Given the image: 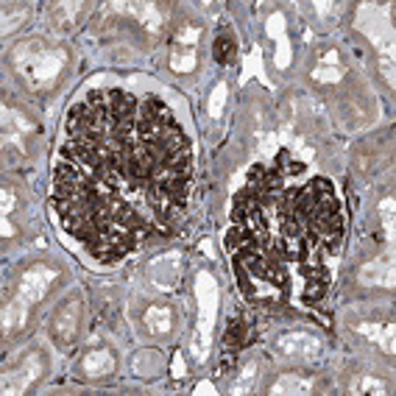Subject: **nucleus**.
I'll use <instances>...</instances> for the list:
<instances>
[{"label": "nucleus", "instance_id": "nucleus-5", "mask_svg": "<svg viewBox=\"0 0 396 396\" xmlns=\"http://www.w3.org/2000/svg\"><path fill=\"white\" fill-rule=\"evenodd\" d=\"M42 377V360L36 355H28L17 371H9L3 377V394L11 396V394H26L31 388V382H36Z\"/></svg>", "mask_w": 396, "mask_h": 396}, {"label": "nucleus", "instance_id": "nucleus-1", "mask_svg": "<svg viewBox=\"0 0 396 396\" xmlns=\"http://www.w3.org/2000/svg\"><path fill=\"white\" fill-rule=\"evenodd\" d=\"M14 59H17V70L26 75V81L31 87L45 90L59 78L67 62V53L62 48H42L39 42H28V45L17 48Z\"/></svg>", "mask_w": 396, "mask_h": 396}, {"label": "nucleus", "instance_id": "nucleus-4", "mask_svg": "<svg viewBox=\"0 0 396 396\" xmlns=\"http://www.w3.org/2000/svg\"><path fill=\"white\" fill-rule=\"evenodd\" d=\"M56 271L53 268H45V265H33L28 268L26 273H23V279H20V288H17V296L23 298V301H28V304H36V301H42L45 293H48V288L56 282Z\"/></svg>", "mask_w": 396, "mask_h": 396}, {"label": "nucleus", "instance_id": "nucleus-24", "mask_svg": "<svg viewBox=\"0 0 396 396\" xmlns=\"http://www.w3.org/2000/svg\"><path fill=\"white\" fill-rule=\"evenodd\" d=\"M377 209H380V215H382V226H385L388 240H394V198H385Z\"/></svg>", "mask_w": 396, "mask_h": 396}, {"label": "nucleus", "instance_id": "nucleus-29", "mask_svg": "<svg viewBox=\"0 0 396 396\" xmlns=\"http://www.w3.org/2000/svg\"><path fill=\"white\" fill-rule=\"evenodd\" d=\"M198 36H201V28H182V31L176 33V42L193 48V45L198 42Z\"/></svg>", "mask_w": 396, "mask_h": 396}, {"label": "nucleus", "instance_id": "nucleus-9", "mask_svg": "<svg viewBox=\"0 0 396 396\" xmlns=\"http://www.w3.org/2000/svg\"><path fill=\"white\" fill-rule=\"evenodd\" d=\"M106 103H109V120L112 123H120V120H129V118H137V98L126 90H112L106 95Z\"/></svg>", "mask_w": 396, "mask_h": 396}, {"label": "nucleus", "instance_id": "nucleus-23", "mask_svg": "<svg viewBox=\"0 0 396 396\" xmlns=\"http://www.w3.org/2000/svg\"><path fill=\"white\" fill-rule=\"evenodd\" d=\"M140 20L145 23V28L148 31H160L162 28V17H160V11H157V6H151V3H142V9H140Z\"/></svg>", "mask_w": 396, "mask_h": 396}, {"label": "nucleus", "instance_id": "nucleus-25", "mask_svg": "<svg viewBox=\"0 0 396 396\" xmlns=\"http://www.w3.org/2000/svg\"><path fill=\"white\" fill-rule=\"evenodd\" d=\"M327 291V279H318V276H310L307 285H304V298L307 301H318Z\"/></svg>", "mask_w": 396, "mask_h": 396}, {"label": "nucleus", "instance_id": "nucleus-15", "mask_svg": "<svg viewBox=\"0 0 396 396\" xmlns=\"http://www.w3.org/2000/svg\"><path fill=\"white\" fill-rule=\"evenodd\" d=\"M313 391V380L310 377H298V374H285V377H279V382L271 388V394H293V396H301V394H310Z\"/></svg>", "mask_w": 396, "mask_h": 396}, {"label": "nucleus", "instance_id": "nucleus-31", "mask_svg": "<svg viewBox=\"0 0 396 396\" xmlns=\"http://www.w3.org/2000/svg\"><path fill=\"white\" fill-rule=\"evenodd\" d=\"M170 371H173V377L176 380H182L184 374H187V365H184V360H182V355L176 352V358H173V363H170Z\"/></svg>", "mask_w": 396, "mask_h": 396}, {"label": "nucleus", "instance_id": "nucleus-2", "mask_svg": "<svg viewBox=\"0 0 396 396\" xmlns=\"http://www.w3.org/2000/svg\"><path fill=\"white\" fill-rule=\"evenodd\" d=\"M196 298H198V327L193 338V352L204 363L212 346V327H215V310H218V282L212 273L201 271L196 276Z\"/></svg>", "mask_w": 396, "mask_h": 396}, {"label": "nucleus", "instance_id": "nucleus-18", "mask_svg": "<svg viewBox=\"0 0 396 396\" xmlns=\"http://www.w3.org/2000/svg\"><path fill=\"white\" fill-rule=\"evenodd\" d=\"M234 51H237V45H234V36H231V33H218V36H215V42H212V56H215L218 65H229L231 59H234Z\"/></svg>", "mask_w": 396, "mask_h": 396}, {"label": "nucleus", "instance_id": "nucleus-8", "mask_svg": "<svg viewBox=\"0 0 396 396\" xmlns=\"http://www.w3.org/2000/svg\"><path fill=\"white\" fill-rule=\"evenodd\" d=\"M78 318H81V301L78 298H73V301H67L65 307H59V313H56V318H53V335H56V340H73L75 338V332H78Z\"/></svg>", "mask_w": 396, "mask_h": 396}, {"label": "nucleus", "instance_id": "nucleus-28", "mask_svg": "<svg viewBox=\"0 0 396 396\" xmlns=\"http://www.w3.org/2000/svg\"><path fill=\"white\" fill-rule=\"evenodd\" d=\"M291 62V42H288V33L282 39H276V65L279 67H288Z\"/></svg>", "mask_w": 396, "mask_h": 396}, {"label": "nucleus", "instance_id": "nucleus-7", "mask_svg": "<svg viewBox=\"0 0 396 396\" xmlns=\"http://www.w3.org/2000/svg\"><path fill=\"white\" fill-rule=\"evenodd\" d=\"M282 355H301V358H318L321 355V340L310 332H288L276 340Z\"/></svg>", "mask_w": 396, "mask_h": 396}, {"label": "nucleus", "instance_id": "nucleus-3", "mask_svg": "<svg viewBox=\"0 0 396 396\" xmlns=\"http://www.w3.org/2000/svg\"><path fill=\"white\" fill-rule=\"evenodd\" d=\"M358 28L374 42L377 51L385 53V59L380 62V67H382L385 78L394 84V59H391L394 56V28H391V20H382L374 6H363L360 14H358Z\"/></svg>", "mask_w": 396, "mask_h": 396}, {"label": "nucleus", "instance_id": "nucleus-26", "mask_svg": "<svg viewBox=\"0 0 396 396\" xmlns=\"http://www.w3.org/2000/svg\"><path fill=\"white\" fill-rule=\"evenodd\" d=\"M313 81H324V84H335V81H340V67L318 65L316 70H313Z\"/></svg>", "mask_w": 396, "mask_h": 396}, {"label": "nucleus", "instance_id": "nucleus-32", "mask_svg": "<svg viewBox=\"0 0 396 396\" xmlns=\"http://www.w3.org/2000/svg\"><path fill=\"white\" fill-rule=\"evenodd\" d=\"M11 207H14V193L6 187L3 190V212H11Z\"/></svg>", "mask_w": 396, "mask_h": 396}, {"label": "nucleus", "instance_id": "nucleus-16", "mask_svg": "<svg viewBox=\"0 0 396 396\" xmlns=\"http://www.w3.org/2000/svg\"><path fill=\"white\" fill-rule=\"evenodd\" d=\"M28 301H23V298L17 296L6 310H3V332H14L20 330L23 324H26V318H28Z\"/></svg>", "mask_w": 396, "mask_h": 396}, {"label": "nucleus", "instance_id": "nucleus-33", "mask_svg": "<svg viewBox=\"0 0 396 396\" xmlns=\"http://www.w3.org/2000/svg\"><path fill=\"white\" fill-rule=\"evenodd\" d=\"M198 394H207V396H212L215 394V388H212V385H209V382H201V385H196V396Z\"/></svg>", "mask_w": 396, "mask_h": 396}, {"label": "nucleus", "instance_id": "nucleus-34", "mask_svg": "<svg viewBox=\"0 0 396 396\" xmlns=\"http://www.w3.org/2000/svg\"><path fill=\"white\" fill-rule=\"evenodd\" d=\"M11 234H14V226L9 221H3V237H11Z\"/></svg>", "mask_w": 396, "mask_h": 396}, {"label": "nucleus", "instance_id": "nucleus-6", "mask_svg": "<svg viewBox=\"0 0 396 396\" xmlns=\"http://www.w3.org/2000/svg\"><path fill=\"white\" fill-rule=\"evenodd\" d=\"M179 251H167L162 257H157L154 263H151V271H148V276H151V282L160 288V291H173L176 285H179Z\"/></svg>", "mask_w": 396, "mask_h": 396}, {"label": "nucleus", "instance_id": "nucleus-13", "mask_svg": "<svg viewBox=\"0 0 396 396\" xmlns=\"http://www.w3.org/2000/svg\"><path fill=\"white\" fill-rule=\"evenodd\" d=\"M358 332L363 338H368L371 343L382 346L388 355H394V324H385V327H380V324H360Z\"/></svg>", "mask_w": 396, "mask_h": 396}, {"label": "nucleus", "instance_id": "nucleus-20", "mask_svg": "<svg viewBox=\"0 0 396 396\" xmlns=\"http://www.w3.org/2000/svg\"><path fill=\"white\" fill-rule=\"evenodd\" d=\"M11 123H14V126H17L20 132H33V123H31V120H26V118H23V115H20L17 109L6 106V109H3V129L9 132V129H11Z\"/></svg>", "mask_w": 396, "mask_h": 396}, {"label": "nucleus", "instance_id": "nucleus-14", "mask_svg": "<svg viewBox=\"0 0 396 396\" xmlns=\"http://www.w3.org/2000/svg\"><path fill=\"white\" fill-rule=\"evenodd\" d=\"M137 120H154V123H173L170 109L160 98H145L137 106Z\"/></svg>", "mask_w": 396, "mask_h": 396}, {"label": "nucleus", "instance_id": "nucleus-27", "mask_svg": "<svg viewBox=\"0 0 396 396\" xmlns=\"http://www.w3.org/2000/svg\"><path fill=\"white\" fill-rule=\"evenodd\" d=\"M265 33L273 36V39H282V36H285V17H282V14H273V17L265 23Z\"/></svg>", "mask_w": 396, "mask_h": 396}, {"label": "nucleus", "instance_id": "nucleus-21", "mask_svg": "<svg viewBox=\"0 0 396 396\" xmlns=\"http://www.w3.org/2000/svg\"><path fill=\"white\" fill-rule=\"evenodd\" d=\"M226 84H218L215 90H212V95H209V118L212 120H218L221 115H224V106H226Z\"/></svg>", "mask_w": 396, "mask_h": 396}, {"label": "nucleus", "instance_id": "nucleus-17", "mask_svg": "<svg viewBox=\"0 0 396 396\" xmlns=\"http://www.w3.org/2000/svg\"><path fill=\"white\" fill-rule=\"evenodd\" d=\"M249 338H251V330H249V324H246L243 318H234V321H229V327H226V332H224V343H226V349H229V352L243 349V346L249 343Z\"/></svg>", "mask_w": 396, "mask_h": 396}, {"label": "nucleus", "instance_id": "nucleus-12", "mask_svg": "<svg viewBox=\"0 0 396 396\" xmlns=\"http://www.w3.org/2000/svg\"><path fill=\"white\" fill-rule=\"evenodd\" d=\"M170 324H173V313L170 307H162V304H151L145 310V327L154 335H167L170 332Z\"/></svg>", "mask_w": 396, "mask_h": 396}, {"label": "nucleus", "instance_id": "nucleus-30", "mask_svg": "<svg viewBox=\"0 0 396 396\" xmlns=\"http://www.w3.org/2000/svg\"><path fill=\"white\" fill-rule=\"evenodd\" d=\"M254 371H257V365H254V363H249V365H246V371H243V377H240V382H237V385L231 388V394H243V391L249 388V380H251V374H254Z\"/></svg>", "mask_w": 396, "mask_h": 396}, {"label": "nucleus", "instance_id": "nucleus-10", "mask_svg": "<svg viewBox=\"0 0 396 396\" xmlns=\"http://www.w3.org/2000/svg\"><path fill=\"white\" fill-rule=\"evenodd\" d=\"M360 279L365 285H385V288H394V257L388 254L385 263H368L360 271Z\"/></svg>", "mask_w": 396, "mask_h": 396}, {"label": "nucleus", "instance_id": "nucleus-22", "mask_svg": "<svg viewBox=\"0 0 396 396\" xmlns=\"http://www.w3.org/2000/svg\"><path fill=\"white\" fill-rule=\"evenodd\" d=\"M388 388L377 377H360L352 382V394H385Z\"/></svg>", "mask_w": 396, "mask_h": 396}, {"label": "nucleus", "instance_id": "nucleus-19", "mask_svg": "<svg viewBox=\"0 0 396 396\" xmlns=\"http://www.w3.org/2000/svg\"><path fill=\"white\" fill-rule=\"evenodd\" d=\"M198 65V56L193 48H187V51H173L170 53V67H173V73H190V70H196Z\"/></svg>", "mask_w": 396, "mask_h": 396}, {"label": "nucleus", "instance_id": "nucleus-11", "mask_svg": "<svg viewBox=\"0 0 396 396\" xmlns=\"http://www.w3.org/2000/svg\"><path fill=\"white\" fill-rule=\"evenodd\" d=\"M81 368H84V374H87V377L100 380V377H109V374L115 371V358H112V352L98 349V352H90V355L84 358Z\"/></svg>", "mask_w": 396, "mask_h": 396}]
</instances>
